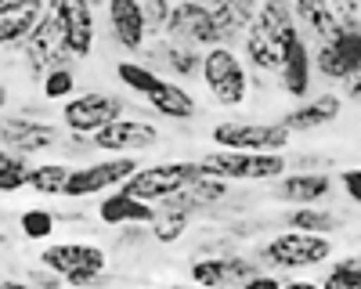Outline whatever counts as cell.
<instances>
[{"instance_id": "obj_1", "label": "cell", "mask_w": 361, "mask_h": 289, "mask_svg": "<svg viewBox=\"0 0 361 289\" xmlns=\"http://www.w3.org/2000/svg\"><path fill=\"white\" fill-rule=\"evenodd\" d=\"M18 47H22L18 62H22L25 76L33 80V83H40L44 73L54 69V66H73V62H76L73 51H69V44H66L62 15H58L54 4H47V11H44V18L37 22V29H33V33H29Z\"/></svg>"}, {"instance_id": "obj_2", "label": "cell", "mask_w": 361, "mask_h": 289, "mask_svg": "<svg viewBox=\"0 0 361 289\" xmlns=\"http://www.w3.org/2000/svg\"><path fill=\"white\" fill-rule=\"evenodd\" d=\"M40 264L51 268L54 275H62L66 285H102L109 275V253L94 242H80V239H69V242H51L40 250Z\"/></svg>"}, {"instance_id": "obj_3", "label": "cell", "mask_w": 361, "mask_h": 289, "mask_svg": "<svg viewBox=\"0 0 361 289\" xmlns=\"http://www.w3.org/2000/svg\"><path fill=\"white\" fill-rule=\"evenodd\" d=\"M199 76H202L209 98H214L217 105H224V109L246 105L253 83H250V76H246L243 58L231 51V44L206 47V51H202V73H199Z\"/></svg>"}, {"instance_id": "obj_4", "label": "cell", "mask_w": 361, "mask_h": 289, "mask_svg": "<svg viewBox=\"0 0 361 289\" xmlns=\"http://www.w3.org/2000/svg\"><path fill=\"white\" fill-rule=\"evenodd\" d=\"M260 257H264V264L275 268V271H307V268H318L333 257V242H329V235H318V231L289 228L282 235L267 239Z\"/></svg>"}, {"instance_id": "obj_5", "label": "cell", "mask_w": 361, "mask_h": 289, "mask_svg": "<svg viewBox=\"0 0 361 289\" xmlns=\"http://www.w3.org/2000/svg\"><path fill=\"white\" fill-rule=\"evenodd\" d=\"M199 163H202L206 173L224 178L231 185L235 181H275L289 166L282 152H246V149H214Z\"/></svg>"}, {"instance_id": "obj_6", "label": "cell", "mask_w": 361, "mask_h": 289, "mask_svg": "<svg viewBox=\"0 0 361 289\" xmlns=\"http://www.w3.org/2000/svg\"><path fill=\"white\" fill-rule=\"evenodd\" d=\"M199 173H206L199 159H163V163H152V166H137L130 178L119 185V192L145 199V202H159V199L180 192L185 185H192Z\"/></svg>"}, {"instance_id": "obj_7", "label": "cell", "mask_w": 361, "mask_h": 289, "mask_svg": "<svg viewBox=\"0 0 361 289\" xmlns=\"http://www.w3.org/2000/svg\"><path fill=\"white\" fill-rule=\"evenodd\" d=\"M66 127H58L44 116H33V109H22V112H0V137L11 152H22V156H44V152H54L62 149V134Z\"/></svg>"}, {"instance_id": "obj_8", "label": "cell", "mask_w": 361, "mask_h": 289, "mask_svg": "<svg viewBox=\"0 0 361 289\" xmlns=\"http://www.w3.org/2000/svg\"><path fill=\"white\" fill-rule=\"evenodd\" d=\"M209 141L217 149H246V152H282L289 149L293 130L279 123H257V120H221L209 130Z\"/></svg>"}, {"instance_id": "obj_9", "label": "cell", "mask_w": 361, "mask_h": 289, "mask_svg": "<svg viewBox=\"0 0 361 289\" xmlns=\"http://www.w3.org/2000/svg\"><path fill=\"white\" fill-rule=\"evenodd\" d=\"M137 166H141L137 156H105V159H90L83 166H73L69 185H66V199L80 202V199H90V195L112 192V188L123 185Z\"/></svg>"}, {"instance_id": "obj_10", "label": "cell", "mask_w": 361, "mask_h": 289, "mask_svg": "<svg viewBox=\"0 0 361 289\" xmlns=\"http://www.w3.org/2000/svg\"><path fill=\"white\" fill-rule=\"evenodd\" d=\"M127 112V102L112 94V91H83V94H73L62 102V112H58V120H62L66 130H80V134H94L102 130L105 123H112L116 116Z\"/></svg>"}, {"instance_id": "obj_11", "label": "cell", "mask_w": 361, "mask_h": 289, "mask_svg": "<svg viewBox=\"0 0 361 289\" xmlns=\"http://www.w3.org/2000/svg\"><path fill=\"white\" fill-rule=\"evenodd\" d=\"M90 137H94V149L105 156H137L159 144V127L137 120V116H116L112 123H105Z\"/></svg>"}, {"instance_id": "obj_12", "label": "cell", "mask_w": 361, "mask_h": 289, "mask_svg": "<svg viewBox=\"0 0 361 289\" xmlns=\"http://www.w3.org/2000/svg\"><path fill=\"white\" fill-rule=\"evenodd\" d=\"M163 37L170 40H180V44H192V47H214V44H224L221 29L214 22V11L195 4V0H177L170 8V18H166V29Z\"/></svg>"}, {"instance_id": "obj_13", "label": "cell", "mask_w": 361, "mask_h": 289, "mask_svg": "<svg viewBox=\"0 0 361 289\" xmlns=\"http://www.w3.org/2000/svg\"><path fill=\"white\" fill-rule=\"evenodd\" d=\"M260 271V264H253L250 257H238V253H217V257H195L192 260V282L195 285H214V289H224V285H246L253 275Z\"/></svg>"}, {"instance_id": "obj_14", "label": "cell", "mask_w": 361, "mask_h": 289, "mask_svg": "<svg viewBox=\"0 0 361 289\" xmlns=\"http://www.w3.org/2000/svg\"><path fill=\"white\" fill-rule=\"evenodd\" d=\"M58 15H62L66 44L76 62H87L98 47V25H94V4L90 0H54Z\"/></svg>"}, {"instance_id": "obj_15", "label": "cell", "mask_w": 361, "mask_h": 289, "mask_svg": "<svg viewBox=\"0 0 361 289\" xmlns=\"http://www.w3.org/2000/svg\"><path fill=\"white\" fill-rule=\"evenodd\" d=\"M228 199H231V181L214 178V173H199L192 185H185L180 192H173V195H166V199H159V202L180 207V210H188V214L195 217V214H214L217 207H224Z\"/></svg>"}, {"instance_id": "obj_16", "label": "cell", "mask_w": 361, "mask_h": 289, "mask_svg": "<svg viewBox=\"0 0 361 289\" xmlns=\"http://www.w3.org/2000/svg\"><path fill=\"white\" fill-rule=\"evenodd\" d=\"M105 15H109V33H112L116 47L141 51L148 44V25H145L141 0H105Z\"/></svg>"}, {"instance_id": "obj_17", "label": "cell", "mask_w": 361, "mask_h": 289, "mask_svg": "<svg viewBox=\"0 0 361 289\" xmlns=\"http://www.w3.org/2000/svg\"><path fill=\"white\" fill-rule=\"evenodd\" d=\"M329 195H333V178L325 170L282 173V178H275V192H271V199L286 202V207H307V202H322Z\"/></svg>"}, {"instance_id": "obj_18", "label": "cell", "mask_w": 361, "mask_h": 289, "mask_svg": "<svg viewBox=\"0 0 361 289\" xmlns=\"http://www.w3.org/2000/svg\"><path fill=\"white\" fill-rule=\"evenodd\" d=\"M47 11V0H8L0 8V51L18 47Z\"/></svg>"}, {"instance_id": "obj_19", "label": "cell", "mask_w": 361, "mask_h": 289, "mask_svg": "<svg viewBox=\"0 0 361 289\" xmlns=\"http://www.w3.org/2000/svg\"><path fill=\"white\" fill-rule=\"evenodd\" d=\"M145 102H148V109H152L159 120H170V123H192L195 116H199L195 94L188 91V87L173 83V80H159L156 91L148 94Z\"/></svg>"}, {"instance_id": "obj_20", "label": "cell", "mask_w": 361, "mask_h": 289, "mask_svg": "<svg viewBox=\"0 0 361 289\" xmlns=\"http://www.w3.org/2000/svg\"><path fill=\"white\" fill-rule=\"evenodd\" d=\"M98 221L105 228H127V224H152L156 217V202H145V199H134L127 192L112 188L102 202H98Z\"/></svg>"}, {"instance_id": "obj_21", "label": "cell", "mask_w": 361, "mask_h": 289, "mask_svg": "<svg viewBox=\"0 0 361 289\" xmlns=\"http://www.w3.org/2000/svg\"><path fill=\"white\" fill-rule=\"evenodd\" d=\"M340 112H343V98L333 94V91H325L304 105H296L293 112L282 116V123L293 130V134H307V130H318V127H329V123H336L340 120Z\"/></svg>"}, {"instance_id": "obj_22", "label": "cell", "mask_w": 361, "mask_h": 289, "mask_svg": "<svg viewBox=\"0 0 361 289\" xmlns=\"http://www.w3.org/2000/svg\"><path fill=\"white\" fill-rule=\"evenodd\" d=\"M152 54V66L156 69H166L170 76H180V80H192L202 73V47H192V44H180V40H156L148 47Z\"/></svg>"}, {"instance_id": "obj_23", "label": "cell", "mask_w": 361, "mask_h": 289, "mask_svg": "<svg viewBox=\"0 0 361 289\" xmlns=\"http://www.w3.org/2000/svg\"><path fill=\"white\" fill-rule=\"evenodd\" d=\"M279 83H282V91L289 98H307V91H311V51H307L304 37H293L286 44Z\"/></svg>"}, {"instance_id": "obj_24", "label": "cell", "mask_w": 361, "mask_h": 289, "mask_svg": "<svg viewBox=\"0 0 361 289\" xmlns=\"http://www.w3.org/2000/svg\"><path fill=\"white\" fill-rule=\"evenodd\" d=\"M243 40H246V58H250V66H253L257 73H279V69H282L286 44L271 33L260 18L250 22V29L243 33Z\"/></svg>"}, {"instance_id": "obj_25", "label": "cell", "mask_w": 361, "mask_h": 289, "mask_svg": "<svg viewBox=\"0 0 361 289\" xmlns=\"http://www.w3.org/2000/svg\"><path fill=\"white\" fill-rule=\"evenodd\" d=\"M69 173H73V163H69V159H44V163H33V166H29L25 188L37 192V195H47V199H58V195H66Z\"/></svg>"}, {"instance_id": "obj_26", "label": "cell", "mask_w": 361, "mask_h": 289, "mask_svg": "<svg viewBox=\"0 0 361 289\" xmlns=\"http://www.w3.org/2000/svg\"><path fill=\"white\" fill-rule=\"evenodd\" d=\"M257 8H260V0H221V4L214 8V22L221 29L224 44H231L235 37L246 33L250 22L257 18Z\"/></svg>"}, {"instance_id": "obj_27", "label": "cell", "mask_w": 361, "mask_h": 289, "mask_svg": "<svg viewBox=\"0 0 361 289\" xmlns=\"http://www.w3.org/2000/svg\"><path fill=\"white\" fill-rule=\"evenodd\" d=\"M188 224H192V214L180 210V207H170V202H156V217L148 224V235H152L159 246H173L188 235Z\"/></svg>"}, {"instance_id": "obj_28", "label": "cell", "mask_w": 361, "mask_h": 289, "mask_svg": "<svg viewBox=\"0 0 361 289\" xmlns=\"http://www.w3.org/2000/svg\"><path fill=\"white\" fill-rule=\"evenodd\" d=\"M293 15L318 40H329L340 29V18H336L333 8H329V0H293Z\"/></svg>"}, {"instance_id": "obj_29", "label": "cell", "mask_w": 361, "mask_h": 289, "mask_svg": "<svg viewBox=\"0 0 361 289\" xmlns=\"http://www.w3.org/2000/svg\"><path fill=\"white\" fill-rule=\"evenodd\" d=\"M286 228H300V231H318V235H333L340 228V214L322 210L318 202H307V207H293L286 214Z\"/></svg>"}, {"instance_id": "obj_30", "label": "cell", "mask_w": 361, "mask_h": 289, "mask_svg": "<svg viewBox=\"0 0 361 289\" xmlns=\"http://www.w3.org/2000/svg\"><path fill=\"white\" fill-rule=\"evenodd\" d=\"M116 80L123 83V91H130V94H137V98H148L156 91V83L163 80L152 66H145V62H119L116 66Z\"/></svg>"}, {"instance_id": "obj_31", "label": "cell", "mask_w": 361, "mask_h": 289, "mask_svg": "<svg viewBox=\"0 0 361 289\" xmlns=\"http://www.w3.org/2000/svg\"><path fill=\"white\" fill-rule=\"evenodd\" d=\"M76 83H80L76 66H54V69H47L44 80H40V98H44V102H66V98H73Z\"/></svg>"}, {"instance_id": "obj_32", "label": "cell", "mask_w": 361, "mask_h": 289, "mask_svg": "<svg viewBox=\"0 0 361 289\" xmlns=\"http://www.w3.org/2000/svg\"><path fill=\"white\" fill-rule=\"evenodd\" d=\"M54 224H58V214H51L44 207H29L18 214V231L25 242H47L54 235Z\"/></svg>"}, {"instance_id": "obj_33", "label": "cell", "mask_w": 361, "mask_h": 289, "mask_svg": "<svg viewBox=\"0 0 361 289\" xmlns=\"http://www.w3.org/2000/svg\"><path fill=\"white\" fill-rule=\"evenodd\" d=\"M29 156H22V152H4L0 156V195H15V192H22L25 188V181H29Z\"/></svg>"}, {"instance_id": "obj_34", "label": "cell", "mask_w": 361, "mask_h": 289, "mask_svg": "<svg viewBox=\"0 0 361 289\" xmlns=\"http://www.w3.org/2000/svg\"><path fill=\"white\" fill-rule=\"evenodd\" d=\"M322 285H329V289H361V253L340 257L336 264L325 271Z\"/></svg>"}, {"instance_id": "obj_35", "label": "cell", "mask_w": 361, "mask_h": 289, "mask_svg": "<svg viewBox=\"0 0 361 289\" xmlns=\"http://www.w3.org/2000/svg\"><path fill=\"white\" fill-rule=\"evenodd\" d=\"M145 8V25H148V37H163L166 18H170V0H141Z\"/></svg>"}, {"instance_id": "obj_36", "label": "cell", "mask_w": 361, "mask_h": 289, "mask_svg": "<svg viewBox=\"0 0 361 289\" xmlns=\"http://www.w3.org/2000/svg\"><path fill=\"white\" fill-rule=\"evenodd\" d=\"M340 185L347 192V199L354 202V207H361V170H340Z\"/></svg>"}, {"instance_id": "obj_37", "label": "cell", "mask_w": 361, "mask_h": 289, "mask_svg": "<svg viewBox=\"0 0 361 289\" xmlns=\"http://www.w3.org/2000/svg\"><path fill=\"white\" fill-rule=\"evenodd\" d=\"M329 8L336 11L340 22H354L361 15V0H329Z\"/></svg>"}, {"instance_id": "obj_38", "label": "cell", "mask_w": 361, "mask_h": 289, "mask_svg": "<svg viewBox=\"0 0 361 289\" xmlns=\"http://www.w3.org/2000/svg\"><path fill=\"white\" fill-rule=\"evenodd\" d=\"M343 94L350 102H361V69H354L350 76H343Z\"/></svg>"}, {"instance_id": "obj_39", "label": "cell", "mask_w": 361, "mask_h": 289, "mask_svg": "<svg viewBox=\"0 0 361 289\" xmlns=\"http://www.w3.org/2000/svg\"><path fill=\"white\" fill-rule=\"evenodd\" d=\"M8 102H11V91H8V83H0V112L8 109Z\"/></svg>"}, {"instance_id": "obj_40", "label": "cell", "mask_w": 361, "mask_h": 289, "mask_svg": "<svg viewBox=\"0 0 361 289\" xmlns=\"http://www.w3.org/2000/svg\"><path fill=\"white\" fill-rule=\"evenodd\" d=\"M195 4H202V8H209V11H214V8L221 4V0H195Z\"/></svg>"}, {"instance_id": "obj_41", "label": "cell", "mask_w": 361, "mask_h": 289, "mask_svg": "<svg viewBox=\"0 0 361 289\" xmlns=\"http://www.w3.org/2000/svg\"><path fill=\"white\" fill-rule=\"evenodd\" d=\"M8 152V144H4V137H0V156H4Z\"/></svg>"}, {"instance_id": "obj_42", "label": "cell", "mask_w": 361, "mask_h": 289, "mask_svg": "<svg viewBox=\"0 0 361 289\" xmlns=\"http://www.w3.org/2000/svg\"><path fill=\"white\" fill-rule=\"evenodd\" d=\"M90 4H94V8H98V4H105V0H90Z\"/></svg>"}, {"instance_id": "obj_43", "label": "cell", "mask_w": 361, "mask_h": 289, "mask_svg": "<svg viewBox=\"0 0 361 289\" xmlns=\"http://www.w3.org/2000/svg\"><path fill=\"white\" fill-rule=\"evenodd\" d=\"M4 4H8V0H0V8H4Z\"/></svg>"}]
</instances>
